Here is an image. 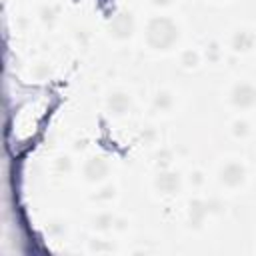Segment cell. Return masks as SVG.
<instances>
[{"mask_svg": "<svg viewBox=\"0 0 256 256\" xmlns=\"http://www.w3.org/2000/svg\"><path fill=\"white\" fill-rule=\"evenodd\" d=\"M144 38H146L148 48L166 52V50L174 48V44L178 42V38H180V26L170 16H152L146 22Z\"/></svg>", "mask_w": 256, "mask_h": 256, "instance_id": "6da1fadb", "label": "cell"}, {"mask_svg": "<svg viewBox=\"0 0 256 256\" xmlns=\"http://www.w3.org/2000/svg\"><path fill=\"white\" fill-rule=\"evenodd\" d=\"M218 180L220 184H224L226 188H240L246 180V168L240 160H228L220 166L218 170Z\"/></svg>", "mask_w": 256, "mask_h": 256, "instance_id": "7a4b0ae2", "label": "cell"}, {"mask_svg": "<svg viewBox=\"0 0 256 256\" xmlns=\"http://www.w3.org/2000/svg\"><path fill=\"white\" fill-rule=\"evenodd\" d=\"M228 100L234 108H252L256 104V86L252 82H236L228 92Z\"/></svg>", "mask_w": 256, "mask_h": 256, "instance_id": "3957f363", "label": "cell"}, {"mask_svg": "<svg viewBox=\"0 0 256 256\" xmlns=\"http://www.w3.org/2000/svg\"><path fill=\"white\" fill-rule=\"evenodd\" d=\"M108 32L114 40H128L134 32V20L130 12H118L108 22Z\"/></svg>", "mask_w": 256, "mask_h": 256, "instance_id": "277c9868", "label": "cell"}, {"mask_svg": "<svg viewBox=\"0 0 256 256\" xmlns=\"http://www.w3.org/2000/svg\"><path fill=\"white\" fill-rule=\"evenodd\" d=\"M108 172H110V164L102 156H90L82 166V174L88 182H102L108 176Z\"/></svg>", "mask_w": 256, "mask_h": 256, "instance_id": "5b68a950", "label": "cell"}, {"mask_svg": "<svg viewBox=\"0 0 256 256\" xmlns=\"http://www.w3.org/2000/svg\"><path fill=\"white\" fill-rule=\"evenodd\" d=\"M154 188L164 194V196H172L180 190V176L178 172L174 170H168V168H162L156 176H154Z\"/></svg>", "mask_w": 256, "mask_h": 256, "instance_id": "8992f818", "label": "cell"}, {"mask_svg": "<svg viewBox=\"0 0 256 256\" xmlns=\"http://www.w3.org/2000/svg\"><path fill=\"white\" fill-rule=\"evenodd\" d=\"M130 106H132V98H130L126 92H122V90H114V92H110L108 98H106V108H108V112L114 114V116H124V114H128Z\"/></svg>", "mask_w": 256, "mask_h": 256, "instance_id": "52a82bcc", "label": "cell"}, {"mask_svg": "<svg viewBox=\"0 0 256 256\" xmlns=\"http://www.w3.org/2000/svg\"><path fill=\"white\" fill-rule=\"evenodd\" d=\"M254 42H256V36L248 28H238L230 36V48L234 52H248V50H252Z\"/></svg>", "mask_w": 256, "mask_h": 256, "instance_id": "ba28073f", "label": "cell"}, {"mask_svg": "<svg viewBox=\"0 0 256 256\" xmlns=\"http://www.w3.org/2000/svg\"><path fill=\"white\" fill-rule=\"evenodd\" d=\"M208 212H210V210H208V202H204V200H194V202H190V210H188L190 224L200 226V224L204 222V218H206Z\"/></svg>", "mask_w": 256, "mask_h": 256, "instance_id": "9c48e42d", "label": "cell"}, {"mask_svg": "<svg viewBox=\"0 0 256 256\" xmlns=\"http://www.w3.org/2000/svg\"><path fill=\"white\" fill-rule=\"evenodd\" d=\"M154 108L158 110V112H168L172 106H174V96H172V92H168V90H160L156 96H154Z\"/></svg>", "mask_w": 256, "mask_h": 256, "instance_id": "30bf717a", "label": "cell"}, {"mask_svg": "<svg viewBox=\"0 0 256 256\" xmlns=\"http://www.w3.org/2000/svg\"><path fill=\"white\" fill-rule=\"evenodd\" d=\"M114 222H116V218H114L110 212H100V214L94 216L92 226H94L96 230H110V228L114 226Z\"/></svg>", "mask_w": 256, "mask_h": 256, "instance_id": "8fae6325", "label": "cell"}, {"mask_svg": "<svg viewBox=\"0 0 256 256\" xmlns=\"http://www.w3.org/2000/svg\"><path fill=\"white\" fill-rule=\"evenodd\" d=\"M198 62H200V54H198L196 50H192V48H186V50L180 54V64H182L184 68H194Z\"/></svg>", "mask_w": 256, "mask_h": 256, "instance_id": "7c38bea8", "label": "cell"}, {"mask_svg": "<svg viewBox=\"0 0 256 256\" xmlns=\"http://www.w3.org/2000/svg\"><path fill=\"white\" fill-rule=\"evenodd\" d=\"M232 132H234V136L244 138V136L250 134V124H248L246 120H234V122H232Z\"/></svg>", "mask_w": 256, "mask_h": 256, "instance_id": "4fadbf2b", "label": "cell"}, {"mask_svg": "<svg viewBox=\"0 0 256 256\" xmlns=\"http://www.w3.org/2000/svg\"><path fill=\"white\" fill-rule=\"evenodd\" d=\"M114 192H116V188L112 186V184H106V186H102L98 192H96V200H100V202H106V200H112L114 198Z\"/></svg>", "mask_w": 256, "mask_h": 256, "instance_id": "5bb4252c", "label": "cell"}, {"mask_svg": "<svg viewBox=\"0 0 256 256\" xmlns=\"http://www.w3.org/2000/svg\"><path fill=\"white\" fill-rule=\"evenodd\" d=\"M70 166H72V162H70V158H68V156H60V158H56V168H58V170L68 172V170H70Z\"/></svg>", "mask_w": 256, "mask_h": 256, "instance_id": "9a60e30c", "label": "cell"}, {"mask_svg": "<svg viewBox=\"0 0 256 256\" xmlns=\"http://www.w3.org/2000/svg\"><path fill=\"white\" fill-rule=\"evenodd\" d=\"M202 182H204V176H202V172H198V170H196V172H192V174H190V184H194V186H200Z\"/></svg>", "mask_w": 256, "mask_h": 256, "instance_id": "2e32d148", "label": "cell"}, {"mask_svg": "<svg viewBox=\"0 0 256 256\" xmlns=\"http://www.w3.org/2000/svg\"><path fill=\"white\" fill-rule=\"evenodd\" d=\"M210 52V60H218V56H220V50H218V46L216 44H210V48L206 50V54Z\"/></svg>", "mask_w": 256, "mask_h": 256, "instance_id": "e0dca14e", "label": "cell"}, {"mask_svg": "<svg viewBox=\"0 0 256 256\" xmlns=\"http://www.w3.org/2000/svg\"><path fill=\"white\" fill-rule=\"evenodd\" d=\"M154 6H168V4H172L174 0H150Z\"/></svg>", "mask_w": 256, "mask_h": 256, "instance_id": "ac0fdd59", "label": "cell"}]
</instances>
